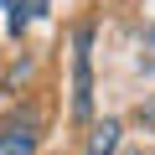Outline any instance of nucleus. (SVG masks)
<instances>
[{"instance_id": "obj_1", "label": "nucleus", "mask_w": 155, "mask_h": 155, "mask_svg": "<svg viewBox=\"0 0 155 155\" xmlns=\"http://www.w3.org/2000/svg\"><path fill=\"white\" fill-rule=\"evenodd\" d=\"M88 47H93V26H78L72 31V119L78 124L93 114V57H88Z\"/></svg>"}, {"instance_id": "obj_2", "label": "nucleus", "mask_w": 155, "mask_h": 155, "mask_svg": "<svg viewBox=\"0 0 155 155\" xmlns=\"http://www.w3.org/2000/svg\"><path fill=\"white\" fill-rule=\"evenodd\" d=\"M36 140H41L36 114H11V119H0V155H36Z\"/></svg>"}, {"instance_id": "obj_3", "label": "nucleus", "mask_w": 155, "mask_h": 155, "mask_svg": "<svg viewBox=\"0 0 155 155\" xmlns=\"http://www.w3.org/2000/svg\"><path fill=\"white\" fill-rule=\"evenodd\" d=\"M5 11H11V36H21L31 26V16L47 11V0H5Z\"/></svg>"}, {"instance_id": "obj_4", "label": "nucleus", "mask_w": 155, "mask_h": 155, "mask_svg": "<svg viewBox=\"0 0 155 155\" xmlns=\"http://www.w3.org/2000/svg\"><path fill=\"white\" fill-rule=\"evenodd\" d=\"M119 134H124L119 119H104V124L93 129V140H88V155H114V150H119Z\"/></svg>"}, {"instance_id": "obj_5", "label": "nucleus", "mask_w": 155, "mask_h": 155, "mask_svg": "<svg viewBox=\"0 0 155 155\" xmlns=\"http://www.w3.org/2000/svg\"><path fill=\"white\" fill-rule=\"evenodd\" d=\"M140 119H155V104H150V109H140Z\"/></svg>"}]
</instances>
